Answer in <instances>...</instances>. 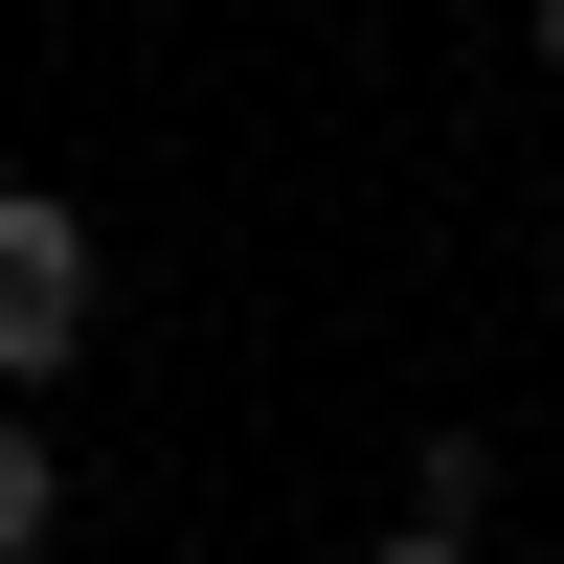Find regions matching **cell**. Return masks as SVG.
I'll list each match as a JSON object with an SVG mask.
<instances>
[{"label": "cell", "mask_w": 564, "mask_h": 564, "mask_svg": "<svg viewBox=\"0 0 564 564\" xmlns=\"http://www.w3.org/2000/svg\"><path fill=\"white\" fill-rule=\"evenodd\" d=\"M45 361H90V226L0 181V384H45Z\"/></svg>", "instance_id": "6da1fadb"}, {"label": "cell", "mask_w": 564, "mask_h": 564, "mask_svg": "<svg viewBox=\"0 0 564 564\" xmlns=\"http://www.w3.org/2000/svg\"><path fill=\"white\" fill-rule=\"evenodd\" d=\"M45 520H68V452H45L23 406H0V564H45Z\"/></svg>", "instance_id": "7a4b0ae2"}, {"label": "cell", "mask_w": 564, "mask_h": 564, "mask_svg": "<svg viewBox=\"0 0 564 564\" xmlns=\"http://www.w3.org/2000/svg\"><path fill=\"white\" fill-rule=\"evenodd\" d=\"M406 520H430V542H475V520H497V452H475V430H430V452H406Z\"/></svg>", "instance_id": "3957f363"}, {"label": "cell", "mask_w": 564, "mask_h": 564, "mask_svg": "<svg viewBox=\"0 0 564 564\" xmlns=\"http://www.w3.org/2000/svg\"><path fill=\"white\" fill-rule=\"evenodd\" d=\"M361 564H475V542H430V520H406V542H361Z\"/></svg>", "instance_id": "277c9868"}, {"label": "cell", "mask_w": 564, "mask_h": 564, "mask_svg": "<svg viewBox=\"0 0 564 564\" xmlns=\"http://www.w3.org/2000/svg\"><path fill=\"white\" fill-rule=\"evenodd\" d=\"M542 68H564V0H542Z\"/></svg>", "instance_id": "5b68a950"}]
</instances>
